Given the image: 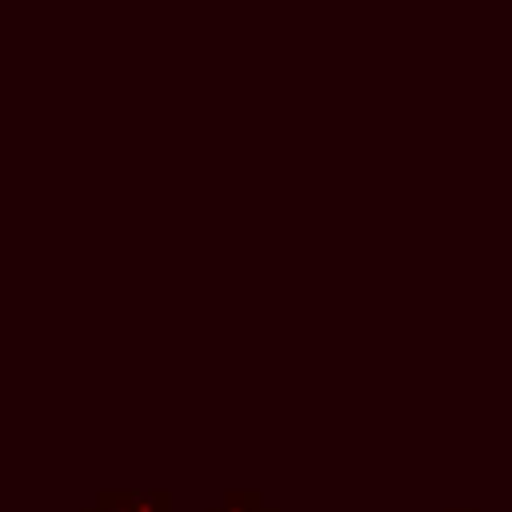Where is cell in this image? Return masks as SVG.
<instances>
[{"mask_svg":"<svg viewBox=\"0 0 512 512\" xmlns=\"http://www.w3.org/2000/svg\"><path fill=\"white\" fill-rule=\"evenodd\" d=\"M264 512H276V508H264Z\"/></svg>","mask_w":512,"mask_h":512,"instance_id":"cell-3","label":"cell"},{"mask_svg":"<svg viewBox=\"0 0 512 512\" xmlns=\"http://www.w3.org/2000/svg\"><path fill=\"white\" fill-rule=\"evenodd\" d=\"M208 512H264V500H260L256 488H232V492H224V500H220L216 508H208Z\"/></svg>","mask_w":512,"mask_h":512,"instance_id":"cell-2","label":"cell"},{"mask_svg":"<svg viewBox=\"0 0 512 512\" xmlns=\"http://www.w3.org/2000/svg\"><path fill=\"white\" fill-rule=\"evenodd\" d=\"M84 512H168V492L160 488H104Z\"/></svg>","mask_w":512,"mask_h":512,"instance_id":"cell-1","label":"cell"}]
</instances>
